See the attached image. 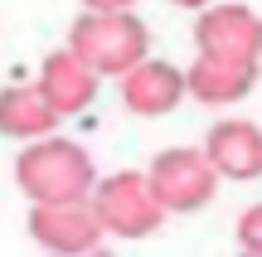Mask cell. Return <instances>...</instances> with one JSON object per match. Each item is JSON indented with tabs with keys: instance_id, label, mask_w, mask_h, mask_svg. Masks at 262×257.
Segmentation results:
<instances>
[{
	"instance_id": "1",
	"label": "cell",
	"mask_w": 262,
	"mask_h": 257,
	"mask_svg": "<svg viewBox=\"0 0 262 257\" xmlns=\"http://www.w3.org/2000/svg\"><path fill=\"white\" fill-rule=\"evenodd\" d=\"M15 184L29 209H58V204H88L97 190V165L68 136L34 141L15 155Z\"/></svg>"
},
{
	"instance_id": "2",
	"label": "cell",
	"mask_w": 262,
	"mask_h": 257,
	"mask_svg": "<svg viewBox=\"0 0 262 257\" xmlns=\"http://www.w3.org/2000/svg\"><path fill=\"white\" fill-rule=\"evenodd\" d=\"M68 49L93 68L97 78H117L136 73L150 58V29L136 10L126 5H88L68 29Z\"/></svg>"
},
{
	"instance_id": "3",
	"label": "cell",
	"mask_w": 262,
	"mask_h": 257,
	"mask_svg": "<svg viewBox=\"0 0 262 257\" xmlns=\"http://www.w3.org/2000/svg\"><path fill=\"white\" fill-rule=\"evenodd\" d=\"M146 180L156 190L165 214H194L214 199L219 190V170L209 165L204 146H170L146 165Z\"/></svg>"
},
{
	"instance_id": "4",
	"label": "cell",
	"mask_w": 262,
	"mask_h": 257,
	"mask_svg": "<svg viewBox=\"0 0 262 257\" xmlns=\"http://www.w3.org/2000/svg\"><path fill=\"white\" fill-rule=\"evenodd\" d=\"M93 209L102 219V233H112V238H146L165 223V209H160L146 170H117L97 180Z\"/></svg>"
},
{
	"instance_id": "5",
	"label": "cell",
	"mask_w": 262,
	"mask_h": 257,
	"mask_svg": "<svg viewBox=\"0 0 262 257\" xmlns=\"http://www.w3.org/2000/svg\"><path fill=\"white\" fill-rule=\"evenodd\" d=\"M199 58L262 68V15L253 5H209L194 19Z\"/></svg>"
},
{
	"instance_id": "6",
	"label": "cell",
	"mask_w": 262,
	"mask_h": 257,
	"mask_svg": "<svg viewBox=\"0 0 262 257\" xmlns=\"http://www.w3.org/2000/svg\"><path fill=\"white\" fill-rule=\"evenodd\" d=\"M29 238L49 257H83L102 248L107 233L93 199H88V204H58V209H29Z\"/></svg>"
},
{
	"instance_id": "7",
	"label": "cell",
	"mask_w": 262,
	"mask_h": 257,
	"mask_svg": "<svg viewBox=\"0 0 262 257\" xmlns=\"http://www.w3.org/2000/svg\"><path fill=\"white\" fill-rule=\"evenodd\" d=\"M204 155L219 170V180H257L262 175V126L243 116H224L209 126Z\"/></svg>"
},
{
	"instance_id": "8",
	"label": "cell",
	"mask_w": 262,
	"mask_h": 257,
	"mask_svg": "<svg viewBox=\"0 0 262 257\" xmlns=\"http://www.w3.org/2000/svg\"><path fill=\"white\" fill-rule=\"evenodd\" d=\"M97 83H102V78H97L68 44L54 49V54L44 58V68H39V78H34V87L44 92V102L54 107L58 116L88 112V107H93V97H97Z\"/></svg>"
},
{
	"instance_id": "9",
	"label": "cell",
	"mask_w": 262,
	"mask_h": 257,
	"mask_svg": "<svg viewBox=\"0 0 262 257\" xmlns=\"http://www.w3.org/2000/svg\"><path fill=\"white\" fill-rule=\"evenodd\" d=\"M185 97H189L185 68L165 63V58H146L136 73L122 78V102H126V112H136V116H165V112H175Z\"/></svg>"
},
{
	"instance_id": "10",
	"label": "cell",
	"mask_w": 262,
	"mask_h": 257,
	"mask_svg": "<svg viewBox=\"0 0 262 257\" xmlns=\"http://www.w3.org/2000/svg\"><path fill=\"white\" fill-rule=\"evenodd\" d=\"M63 116L44 102L34 83H15V87H0V136H15V141L34 146V141H49L54 126Z\"/></svg>"
},
{
	"instance_id": "11",
	"label": "cell",
	"mask_w": 262,
	"mask_h": 257,
	"mask_svg": "<svg viewBox=\"0 0 262 257\" xmlns=\"http://www.w3.org/2000/svg\"><path fill=\"white\" fill-rule=\"evenodd\" d=\"M257 73L262 68H243V63H219V58H199L185 68V83H189V97L204 107H228V102H243L248 92L257 87Z\"/></svg>"
},
{
	"instance_id": "12",
	"label": "cell",
	"mask_w": 262,
	"mask_h": 257,
	"mask_svg": "<svg viewBox=\"0 0 262 257\" xmlns=\"http://www.w3.org/2000/svg\"><path fill=\"white\" fill-rule=\"evenodd\" d=\"M238 243H243L248 257H262V204L243 209V219H238Z\"/></svg>"
},
{
	"instance_id": "13",
	"label": "cell",
	"mask_w": 262,
	"mask_h": 257,
	"mask_svg": "<svg viewBox=\"0 0 262 257\" xmlns=\"http://www.w3.org/2000/svg\"><path fill=\"white\" fill-rule=\"evenodd\" d=\"M83 257H117L112 248H93V252H83Z\"/></svg>"
}]
</instances>
